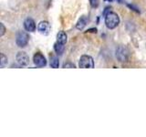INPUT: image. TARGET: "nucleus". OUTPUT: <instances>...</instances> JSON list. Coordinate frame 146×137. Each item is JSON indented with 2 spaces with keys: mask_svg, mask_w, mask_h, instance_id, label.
Listing matches in <instances>:
<instances>
[{
  "mask_svg": "<svg viewBox=\"0 0 146 137\" xmlns=\"http://www.w3.org/2000/svg\"><path fill=\"white\" fill-rule=\"evenodd\" d=\"M120 23V17L114 12H109L105 16V24L110 29H113L119 25Z\"/></svg>",
  "mask_w": 146,
  "mask_h": 137,
  "instance_id": "1",
  "label": "nucleus"
},
{
  "mask_svg": "<svg viewBox=\"0 0 146 137\" xmlns=\"http://www.w3.org/2000/svg\"><path fill=\"white\" fill-rule=\"evenodd\" d=\"M29 34L27 33L25 31H19L17 33L16 36V43L18 47L23 48L27 46V44L29 43Z\"/></svg>",
  "mask_w": 146,
  "mask_h": 137,
  "instance_id": "2",
  "label": "nucleus"
},
{
  "mask_svg": "<svg viewBox=\"0 0 146 137\" xmlns=\"http://www.w3.org/2000/svg\"><path fill=\"white\" fill-rule=\"evenodd\" d=\"M79 66H80V68H94L93 59L90 56H88V55H83V56L80 57Z\"/></svg>",
  "mask_w": 146,
  "mask_h": 137,
  "instance_id": "3",
  "label": "nucleus"
},
{
  "mask_svg": "<svg viewBox=\"0 0 146 137\" xmlns=\"http://www.w3.org/2000/svg\"><path fill=\"white\" fill-rule=\"evenodd\" d=\"M116 57L119 59V61L121 62L127 61L128 57H129V52H128V50L125 48L119 47L116 50Z\"/></svg>",
  "mask_w": 146,
  "mask_h": 137,
  "instance_id": "4",
  "label": "nucleus"
},
{
  "mask_svg": "<svg viewBox=\"0 0 146 137\" xmlns=\"http://www.w3.org/2000/svg\"><path fill=\"white\" fill-rule=\"evenodd\" d=\"M17 62L19 66H27L29 63V57L27 56V54L25 52H18L17 55Z\"/></svg>",
  "mask_w": 146,
  "mask_h": 137,
  "instance_id": "5",
  "label": "nucleus"
},
{
  "mask_svg": "<svg viewBox=\"0 0 146 137\" xmlns=\"http://www.w3.org/2000/svg\"><path fill=\"white\" fill-rule=\"evenodd\" d=\"M33 61H34V63H35V65L36 67L42 68V67H45L46 65H47V61H46L45 57L41 53H39V52L36 53L34 55Z\"/></svg>",
  "mask_w": 146,
  "mask_h": 137,
  "instance_id": "6",
  "label": "nucleus"
},
{
  "mask_svg": "<svg viewBox=\"0 0 146 137\" xmlns=\"http://www.w3.org/2000/svg\"><path fill=\"white\" fill-rule=\"evenodd\" d=\"M38 30L42 35H48L50 32V25L47 21H41L38 26Z\"/></svg>",
  "mask_w": 146,
  "mask_h": 137,
  "instance_id": "7",
  "label": "nucleus"
},
{
  "mask_svg": "<svg viewBox=\"0 0 146 137\" xmlns=\"http://www.w3.org/2000/svg\"><path fill=\"white\" fill-rule=\"evenodd\" d=\"M24 27L27 31L34 32L36 30V24L35 21L32 18H27L24 22Z\"/></svg>",
  "mask_w": 146,
  "mask_h": 137,
  "instance_id": "8",
  "label": "nucleus"
},
{
  "mask_svg": "<svg viewBox=\"0 0 146 137\" xmlns=\"http://www.w3.org/2000/svg\"><path fill=\"white\" fill-rule=\"evenodd\" d=\"M88 21H89V18L87 17H85V16L81 17L80 19H79V21L77 22V24H76L77 29L82 30L86 27V25L88 24Z\"/></svg>",
  "mask_w": 146,
  "mask_h": 137,
  "instance_id": "9",
  "label": "nucleus"
},
{
  "mask_svg": "<svg viewBox=\"0 0 146 137\" xmlns=\"http://www.w3.org/2000/svg\"><path fill=\"white\" fill-rule=\"evenodd\" d=\"M57 40L58 42L62 43V44H66L67 42V34L64 31H59L58 35H57Z\"/></svg>",
  "mask_w": 146,
  "mask_h": 137,
  "instance_id": "10",
  "label": "nucleus"
},
{
  "mask_svg": "<svg viewBox=\"0 0 146 137\" xmlns=\"http://www.w3.org/2000/svg\"><path fill=\"white\" fill-rule=\"evenodd\" d=\"M65 44H62V43H59V42H57L54 44V49L55 51L57 52V54L58 55H61L64 51V49H65V46H64Z\"/></svg>",
  "mask_w": 146,
  "mask_h": 137,
  "instance_id": "11",
  "label": "nucleus"
},
{
  "mask_svg": "<svg viewBox=\"0 0 146 137\" xmlns=\"http://www.w3.org/2000/svg\"><path fill=\"white\" fill-rule=\"evenodd\" d=\"M7 64V58L3 53H1L0 54V66H1V68H4Z\"/></svg>",
  "mask_w": 146,
  "mask_h": 137,
  "instance_id": "12",
  "label": "nucleus"
},
{
  "mask_svg": "<svg viewBox=\"0 0 146 137\" xmlns=\"http://www.w3.org/2000/svg\"><path fill=\"white\" fill-rule=\"evenodd\" d=\"M58 65H59L58 59L56 57H52L51 61H50V66L54 68H58Z\"/></svg>",
  "mask_w": 146,
  "mask_h": 137,
  "instance_id": "13",
  "label": "nucleus"
},
{
  "mask_svg": "<svg viewBox=\"0 0 146 137\" xmlns=\"http://www.w3.org/2000/svg\"><path fill=\"white\" fill-rule=\"evenodd\" d=\"M90 3L92 7H97L99 6V0H90Z\"/></svg>",
  "mask_w": 146,
  "mask_h": 137,
  "instance_id": "14",
  "label": "nucleus"
},
{
  "mask_svg": "<svg viewBox=\"0 0 146 137\" xmlns=\"http://www.w3.org/2000/svg\"><path fill=\"white\" fill-rule=\"evenodd\" d=\"M63 68H75V65L70 62H67V63H64Z\"/></svg>",
  "mask_w": 146,
  "mask_h": 137,
  "instance_id": "15",
  "label": "nucleus"
},
{
  "mask_svg": "<svg viewBox=\"0 0 146 137\" xmlns=\"http://www.w3.org/2000/svg\"><path fill=\"white\" fill-rule=\"evenodd\" d=\"M0 29H1V30H0V36H3L4 34H5V31H6V29H5V27H4V25L2 24H0Z\"/></svg>",
  "mask_w": 146,
  "mask_h": 137,
  "instance_id": "16",
  "label": "nucleus"
},
{
  "mask_svg": "<svg viewBox=\"0 0 146 137\" xmlns=\"http://www.w3.org/2000/svg\"><path fill=\"white\" fill-rule=\"evenodd\" d=\"M109 9H111V7H106V8H105V11H104V16H106L107 15V14H108V11H109Z\"/></svg>",
  "mask_w": 146,
  "mask_h": 137,
  "instance_id": "17",
  "label": "nucleus"
},
{
  "mask_svg": "<svg viewBox=\"0 0 146 137\" xmlns=\"http://www.w3.org/2000/svg\"><path fill=\"white\" fill-rule=\"evenodd\" d=\"M87 32H93V33H96V32H97V29H89V30H87Z\"/></svg>",
  "mask_w": 146,
  "mask_h": 137,
  "instance_id": "18",
  "label": "nucleus"
},
{
  "mask_svg": "<svg viewBox=\"0 0 146 137\" xmlns=\"http://www.w3.org/2000/svg\"><path fill=\"white\" fill-rule=\"evenodd\" d=\"M105 1H108V2H111L112 0H105Z\"/></svg>",
  "mask_w": 146,
  "mask_h": 137,
  "instance_id": "19",
  "label": "nucleus"
}]
</instances>
